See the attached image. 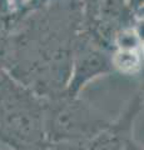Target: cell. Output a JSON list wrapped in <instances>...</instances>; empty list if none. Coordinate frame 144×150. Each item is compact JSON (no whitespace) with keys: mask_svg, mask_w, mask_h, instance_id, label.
Listing matches in <instances>:
<instances>
[{"mask_svg":"<svg viewBox=\"0 0 144 150\" xmlns=\"http://www.w3.org/2000/svg\"><path fill=\"white\" fill-rule=\"evenodd\" d=\"M143 109V93L139 90L129 99L122 112L85 143V150H124L133 137L134 124Z\"/></svg>","mask_w":144,"mask_h":150,"instance_id":"5b68a950","label":"cell"},{"mask_svg":"<svg viewBox=\"0 0 144 150\" xmlns=\"http://www.w3.org/2000/svg\"><path fill=\"white\" fill-rule=\"evenodd\" d=\"M108 49L95 41L84 31H79L75 48H74L72 70L67 89L63 95H80L88 84L114 70L111 55Z\"/></svg>","mask_w":144,"mask_h":150,"instance_id":"277c9868","label":"cell"},{"mask_svg":"<svg viewBox=\"0 0 144 150\" xmlns=\"http://www.w3.org/2000/svg\"><path fill=\"white\" fill-rule=\"evenodd\" d=\"M45 99L0 69V143L13 150H44Z\"/></svg>","mask_w":144,"mask_h":150,"instance_id":"7a4b0ae2","label":"cell"},{"mask_svg":"<svg viewBox=\"0 0 144 150\" xmlns=\"http://www.w3.org/2000/svg\"><path fill=\"white\" fill-rule=\"evenodd\" d=\"M124 150H143V146L139 143L135 142V139L132 138L129 142L127 143V145H125Z\"/></svg>","mask_w":144,"mask_h":150,"instance_id":"52a82bcc","label":"cell"},{"mask_svg":"<svg viewBox=\"0 0 144 150\" xmlns=\"http://www.w3.org/2000/svg\"><path fill=\"white\" fill-rule=\"evenodd\" d=\"M109 121L99 109L80 95L45 99L46 143H87Z\"/></svg>","mask_w":144,"mask_h":150,"instance_id":"3957f363","label":"cell"},{"mask_svg":"<svg viewBox=\"0 0 144 150\" xmlns=\"http://www.w3.org/2000/svg\"><path fill=\"white\" fill-rule=\"evenodd\" d=\"M45 150H85V143H48Z\"/></svg>","mask_w":144,"mask_h":150,"instance_id":"8992f818","label":"cell"},{"mask_svg":"<svg viewBox=\"0 0 144 150\" xmlns=\"http://www.w3.org/2000/svg\"><path fill=\"white\" fill-rule=\"evenodd\" d=\"M79 31L72 20L41 19L8 38L4 69L43 99L63 95Z\"/></svg>","mask_w":144,"mask_h":150,"instance_id":"6da1fadb","label":"cell"}]
</instances>
